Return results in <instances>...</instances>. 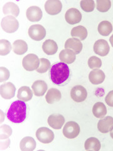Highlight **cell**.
<instances>
[{
    "instance_id": "obj_1",
    "label": "cell",
    "mask_w": 113,
    "mask_h": 151,
    "mask_svg": "<svg viewBox=\"0 0 113 151\" xmlns=\"http://www.w3.org/2000/svg\"><path fill=\"white\" fill-rule=\"evenodd\" d=\"M26 116V105L24 101H14L7 112L8 119L11 122L19 124L24 121Z\"/></svg>"
},
{
    "instance_id": "obj_2",
    "label": "cell",
    "mask_w": 113,
    "mask_h": 151,
    "mask_svg": "<svg viewBox=\"0 0 113 151\" xmlns=\"http://www.w3.org/2000/svg\"><path fill=\"white\" fill-rule=\"evenodd\" d=\"M70 75V70L67 64L59 63L54 64L50 70L51 81L56 85H60L67 80Z\"/></svg>"
},
{
    "instance_id": "obj_3",
    "label": "cell",
    "mask_w": 113,
    "mask_h": 151,
    "mask_svg": "<svg viewBox=\"0 0 113 151\" xmlns=\"http://www.w3.org/2000/svg\"><path fill=\"white\" fill-rule=\"evenodd\" d=\"M23 67L28 71H33L39 68L40 59L38 56L34 54H29L26 55L22 60Z\"/></svg>"
},
{
    "instance_id": "obj_4",
    "label": "cell",
    "mask_w": 113,
    "mask_h": 151,
    "mask_svg": "<svg viewBox=\"0 0 113 151\" xmlns=\"http://www.w3.org/2000/svg\"><path fill=\"white\" fill-rule=\"evenodd\" d=\"M3 30L9 34L15 32L19 27L18 20L13 16H6L3 18L1 23Z\"/></svg>"
},
{
    "instance_id": "obj_5",
    "label": "cell",
    "mask_w": 113,
    "mask_h": 151,
    "mask_svg": "<svg viewBox=\"0 0 113 151\" xmlns=\"http://www.w3.org/2000/svg\"><path fill=\"white\" fill-rule=\"evenodd\" d=\"M80 133V127L77 123L70 121L66 123L64 127L63 134L66 138L72 139L79 135Z\"/></svg>"
},
{
    "instance_id": "obj_6",
    "label": "cell",
    "mask_w": 113,
    "mask_h": 151,
    "mask_svg": "<svg viewBox=\"0 0 113 151\" xmlns=\"http://www.w3.org/2000/svg\"><path fill=\"white\" fill-rule=\"evenodd\" d=\"M36 137L40 142L44 144H49L54 139V134L53 131L46 127H41L36 132Z\"/></svg>"
},
{
    "instance_id": "obj_7",
    "label": "cell",
    "mask_w": 113,
    "mask_h": 151,
    "mask_svg": "<svg viewBox=\"0 0 113 151\" xmlns=\"http://www.w3.org/2000/svg\"><path fill=\"white\" fill-rule=\"evenodd\" d=\"M28 34L31 39L34 40L40 41L45 37L46 30L41 25H33L29 28Z\"/></svg>"
},
{
    "instance_id": "obj_8",
    "label": "cell",
    "mask_w": 113,
    "mask_h": 151,
    "mask_svg": "<svg viewBox=\"0 0 113 151\" xmlns=\"http://www.w3.org/2000/svg\"><path fill=\"white\" fill-rule=\"evenodd\" d=\"M70 96L74 101L81 103L85 101L87 98V92L84 87L81 85H77V86H75L71 89Z\"/></svg>"
},
{
    "instance_id": "obj_9",
    "label": "cell",
    "mask_w": 113,
    "mask_h": 151,
    "mask_svg": "<svg viewBox=\"0 0 113 151\" xmlns=\"http://www.w3.org/2000/svg\"><path fill=\"white\" fill-rule=\"evenodd\" d=\"M62 4L59 0H48L45 4L46 12L50 15H57L62 11Z\"/></svg>"
},
{
    "instance_id": "obj_10",
    "label": "cell",
    "mask_w": 113,
    "mask_h": 151,
    "mask_svg": "<svg viewBox=\"0 0 113 151\" xmlns=\"http://www.w3.org/2000/svg\"><path fill=\"white\" fill-rule=\"evenodd\" d=\"M65 19L70 25L77 24L82 20V14L76 8H70L65 13Z\"/></svg>"
},
{
    "instance_id": "obj_11",
    "label": "cell",
    "mask_w": 113,
    "mask_h": 151,
    "mask_svg": "<svg viewBox=\"0 0 113 151\" xmlns=\"http://www.w3.org/2000/svg\"><path fill=\"white\" fill-rule=\"evenodd\" d=\"M94 52L102 57L107 55L109 52L110 47L107 42L104 39L97 40L94 45Z\"/></svg>"
},
{
    "instance_id": "obj_12",
    "label": "cell",
    "mask_w": 113,
    "mask_h": 151,
    "mask_svg": "<svg viewBox=\"0 0 113 151\" xmlns=\"http://www.w3.org/2000/svg\"><path fill=\"white\" fill-rule=\"evenodd\" d=\"M16 91V88L12 83H6L1 85L0 87V93L4 99L9 100L14 97Z\"/></svg>"
},
{
    "instance_id": "obj_13",
    "label": "cell",
    "mask_w": 113,
    "mask_h": 151,
    "mask_svg": "<svg viewBox=\"0 0 113 151\" xmlns=\"http://www.w3.org/2000/svg\"><path fill=\"white\" fill-rule=\"evenodd\" d=\"M97 129L101 133H108L113 129V118L107 116L101 119L97 124Z\"/></svg>"
},
{
    "instance_id": "obj_14",
    "label": "cell",
    "mask_w": 113,
    "mask_h": 151,
    "mask_svg": "<svg viewBox=\"0 0 113 151\" xmlns=\"http://www.w3.org/2000/svg\"><path fill=\"white\" fill-rule=\"evenodd\" d=\"M26 18L31 22H39L43 16L41 9L36 6H33L28 8L26 12Z\"/></svg>"
},
{
    "instance_id": "obj_15",
    "label": "cell",
    "mask_w": 113,
    "mask_h": 151,
    "mask_svg": "<svg viewBox=\"0 0 113 151\" xmlns=\"http://www.w3.org/2000/svg\"><path fill=\"white\" fill-rule=\"evenodd\" d=\"M48 124L54 129L59 130L62 129L64 123L65 119L64 116L60 114H52L48 118Z\"/></svg>"
},
{
    "instance_id": "obj_16",
    "label": "cell",
    "mask_w": 113,
    "mask_h": 151,
    "mask_svg": "<svg viewBox=\"0 0 113 151\" xmlns=\"http://www.w3.org/2000/svg\"><path fill=\"white\" fill-rule=\"evenodd\" d=\"M82 44L78 39L70 38L66 40L65 43V48L68 49H72L75 54H79L82 50Z\"/></svg>"
},
{
    "instance_id": "obj_17",
    "label": "cell",
    "mask_w": 113,
    "mask_h": 151,
    "mask_svg": "<svg viewBox=\"0 0 113 151\" xmlns=\"http://www.w3.org/2000/svg\"><path fill=\"white\" fill-rule=\"evenodd\" d=\"M105 77L104 73L99 69H93L89 75V81L92 84L95 85L102 83L104 81Z\"/></svg>"
},
{
    "instance_id": "obj_18",
    "label": "cell",
    "mask_w": 113,
    "mask_h": 151,
    "mask_svg": "<svg viewBox=\"0 0 113 151\" xmlns=\"http://www.w3.org/2000/svg\"><path fill=\"white\" fill-rule=\"evenodd\" d=\"M59 59L62 63L70 64L73 63L75 60L76 55L72 50L65 49L60 52Z\"/></svg>"
},
{
    "instance_id": "obj_19",
    "label": "cell",
    "mask_w": 113,
    "mask_h": 151,
    "mask_svg": "<svg viewBox=\"0 0 113 151\" xmlns=\"http://www.w3.org/2000/svg\"><path fill=\"white\" fill-rule=\"evenodd\" d=\"M31 87L34 94L36 96H42L44 95L48 88L46 83L42 80H38L35 81Z\"/></svg>"
},
{
    "instance_id": "obj_20",
    "label": "cell",
    "mask_w": 113,
    "mask_h": 151,
    "mask_svg": "<svg viewBox=\"0 0 113 151\" xmlns=\"http://www.w3.org/2000/svg\"><path fill=\"white\" fill-rule=\"evenodd\" d=\"M3 13L5 15L17 17L20 13V9L18 5L13 2H8L4 4L3 8Z\"/></svg>"
},
{
    "instance_id": "obj_21",
    "label": "cell",
    "mask_w": 113,
    "mask_h": 151,
    "mask_svg": "<svg viewBox=\"0 0 113 151\" xmlns=\"http://www.w3.org/2000/svg\"><path fill=\"white\" fill-rule=\"evenodd\" d=\"M42 49L47 55H54L56 54L58 50V45L54 40L49 39L44 42L42 45Z\"/></svg>"
},
{
    "instance_id": "obj_22",
    "label": "cell",
    "mask_w": 113,
    "mask_h": 151,
    "mask_svg": "<svg viewBox=\"0 0 113 151\" xmlns=\"http://www.w3.org/2000/svg\"><path fill=\"white\" fill-rule=\"evenodd\" d=\"M20 147L22 151H32L36 147V142L31 137H25L21 140Z\"/></svg>"
},
{
    "instance_id": "obj_23",
    "label": "cell",
    "mask_w": 113,
    "mask_h": 151,
    "mask_svg": "<svg viewBox=\"0 0 113 151\" xmlns=\"http://www.w3.org/2000/svg\"><path fill=\"white\" fill-rule=\"evenodd\" d=\"M62 94L59 89L56 88H51L47 92L45 99L49 104H54L60 100Z\"/></svg>"
},
{
    "instance_id": "obj_24",
    "label": "cell",
    "mask_w": 113,
    "mask_h": 151,
    "mask_svg": "<svg viewBox=\"0 0 113 151\" xmlns=\"http://www.w3.org/2000/svg\"><path fill=\"white\" fill-rule=\"evenodd\" d=\"M33 97V92L28 86H22L18 89L17 98L22 101H30Z\"/></svg>"
},
{
    "instance_id": "obj_25",
    "label": "cell",
    "mask_w": 113,
    "mask_h": 151,
    "mask_svg": "<svg viewBox=\"0 0 113 151\" xmlns=\"http://www.w3.org/2000/svg\"><path fill=\"white\" fill-rule=\"evenodd\" d=\"M71 36L73 38H77L80 40H84L87 37V30L83 26H77L74 27L71 30Z\"/></svg>"
},
{
    "instance_id": "obj_26",
    "label": "cell",
    "mask_w": 113,
    "mask_h": 151,
    "mask_svg": "<svg viewBox=\"0 0 113 151\" xmlns=\"http://www.w3.org/2000/svg\"><path fill=\"white\" fill-rule=\"evenodd\" d=\"M13 50L16 54L23 55L28 50V45L23 40H15L13 44Z\"/></svg>"
},
{
    "instance_id": "obj_27",
    "label": "cell",
    "mask_w": 113,
    "mask_h": 151,
    "mask_svg": "<svg viewBox=\"0 0 113 151\" xmlns=\"http://www.w3.org/2000/svg\"><path fill=\"white\" fill-rule=\"evenodd\" d=\"M92 113L95 117L98 119H102L106 115L107 108L103 103L97 102L93 106Z\"/></svg>"
},
{
    "instance_id": "obj_28",
    "label": "cell",
    "mask_w": 113,
    "mask_h": 151,
    "mask_svg": "<svg viewBox=\"0 0 113 151\" xmlns=\"http://www.w3.org/2000/svg\"><path fill=\"white\" fill-rule=\"evenodd\" d=\"M85 149L86 150H94L98 151L99 150L101 147L100 141L97 138L90 137L85 142Z\"/></svg>"
},
{
    "instance_id": "obj_29",
    "label": "cell",
    "mask_w": 113,
    "mask_h": 151,
    "mask_svg": "<svg viewBox=\"0 0 113 151\" xmlns=\"http://www.w3.org/2000/svg\"><path fill=\"white\" fill-rule=\"evenodd\" d=\"M98 32L102 36H108L112 31V25L108 21H102L98 25Z\"/></svg>"
},
{
    "instance_id": "obj_30",
    "label": "cell",
    "mask_w": 113,
    "mask_h": 151,
    "mask_svg": "<svg viewBox=\"0 0 113 151\" xmlns=\"http://www.w3.org/2000/svg\"><path fill=\"white\" fill-rule=\"evenodd\" d=\"M111 2L110 0H97L96 8L100 12H106L110 9Z\"/></svg>"
},
{
    "instance_id": "obj_31",
    "label": "cell",
    "mask_w": 113,
    "mask_h": 151,
    "mask_svg": "<svg viewBox=\"0 0 113 151\" xmlns=\"http://www.w3.org/2000/svg\"><path fill=\"white\" fill-rule=\"evenodd\" d=\"M11 45L9 41L1 39L0 40V54L1 56L8 54L11 50Z\"/></svg>"
},
{
    "instance_id": "obj_32",
    "label": "cell",
    "mask_w": 113,
    "mask_h": 151,
    "mask_svg": "<svg viewBox=\"0 0 113 151\" xmlns=\"http://www.w3.org/2000/svg\"><path fill=\"white\" fill-rule=\"evenodd\" d=\"M80 4L81 8L86 12H91L95 8V3L93 0H82Z\"/></svg>"
},
{
    "instance_id": "obj_33",
    "label": "cell",
    "mask_w": 113,
    "mask_h": 151,
    "mask_svg": "<svg viewBox=\"0 0 113 151\" xmlns=\"http://www.w3.org/2000/svg\"><path fill=\"white\" fill-rule=\"evenodd\" d=\"M50 62L46 59L41 58L40 59V65L36 69V71L39 73H45L50 68Z\"/></svg>"
},
{
    "instance_id": "obj_34",
    "label": "cell",
    "mask_w": 113,
    "mask_h": 151,
    "mask_svg": "<svg viewBox=\"0 0 113 151\" xmlns=\"http://www.w3.org/2000/svg\"><path fill=\"white\" fill-rule=\"evenodd\" d=\"M88 65L91 69H99L102 66V61L96 56H92L88 60Z\"/></svg>"
},
{
    "instance_id": "obj_35",
    "label": "cell",
    "mask_w": 113,
    "mask_h": 151,
    "mask_svg": "<svg viewBox=\"0 0 113 151\" xmlns=\"http://www.w3.org/2000/svg\"><path fill=\"white\" fill-rule=\"evenodd\" d=\"M12 130L10 127L6 125L1 126V139H8L11 135Z\"/></svg>"
},
{
    "instance_id": "obj_36",
    "label": "cell",
    "mask_w": 113,
    "mask_h": 151,
    "mask_svg": "<svg viewBox=\"0 0 113 151\" xmlns=\"http://www.w3.org/2000/svg\"><path fill=\"white\" fill-rule=\"evenodd\" d=\"M9 78V71L4 67L0 68V82L6 81Z\"/></svg>"
},
{
    "instance_id": "obj_37",
    "label": "cell",
    "mask_w": 113,
    "mask_h": 151,
    "mask_svg": "<svg viewBox=\"0 0 113 151\" xmlns=\"http://www.w3.org/2000/svg\"><path fill=\"white\" fill-rule=\"evenodd\" d=\"M105 101L108 106L113 107V90L108 93L105 98Z\"/></svg>"
},
{
    "instance_id": "obj_38",
    "label": "cell",
    "mask_w": 113,
    "mask_h": 151,
    "mask_svg": "<svg viewBox=\"0 0 113 151\" xmlns=\"http://www.w3.org/2000/svg\"><path fill=\"white\" fill-rule=\"evenodd\" d=\"M109 41H110V43H111V45H112V47H113V35L110 37Z\"/></svg>"
},
{
    "instance_id": "obj_39",
    "label": "cell",
    "mask_w": 113,
    "mask_h": 151,
    "mask_svg": "<svg viewBox=\"0 0 113 151\" xmlns=\"http://www.w3.org/2000/svg\"><path fill=\"white\" fill-rule=\"evenodd\" d=\"M110 135L111 137V138L113 139V129L110 131Z\"/></svg>"
}]
</instances>
